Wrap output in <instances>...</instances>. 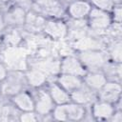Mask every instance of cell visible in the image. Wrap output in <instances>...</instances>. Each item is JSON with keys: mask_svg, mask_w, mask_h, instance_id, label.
Returning a JSON list of instances; mask_svg holds the SVG:
<instances>
[{"mask_svg": "<svg viewBox=\"0 0 122 122\" xmlns=\"http://www.w3.org/2000/svg\"><path fill=\"white\" fill-rule=\"evenodd\" d=\"M2 11L7 28H23L27 16V10L14 4H10L4 7Z\"/></svg>", "mask_w": 122, "mask_h": 122, "instance_id": "cell-8", "label": "cell"}, {"mask_svg": "<svg viewBox=\"0 0 122 122\" xmlns=\"http://www.w3.org/2000/svg\"><path fill=\"white\" fill-rule=\"evenodd\" d=\"M77 57L87 70L89 71H102L104 66L109 61L105 50H88L76 52Z\"/></svg>", "mask_w": 122, "mask_h": 122, "instance_id": "cell-4", "label": "cell"}, {"mask_svg": "<svg viewBox=\"0 0 122 122\" xmlns=\"http://www.w3.org/2000/svg\"><path fill=\"white\" fill-rule=\"evenodd\" d=\"M87 26L89 34L103 38L107 30L112 25V19L110 12L98 10L96 8H92L87 19Z\"/></svg>", "mask_w": 122, "mask_h": 122, "instance_id": "cell-3", "label": "cell"}, {"mask_svg": "<svg viewBox=\"0 0 122 122\" xmlns=\"http://www.w3.org/2000/svg\"><path fill=\"white\" fill-rule=\"evenodd\" d=\"M0 2L3 4V6H4V7H6V6H9V5L12 4V0H0Z\"/></svg>", "mask_w": 122, "mask_h": 122, "instance_id": "cell-28", "label": "cell"}, {"mask_svg": "<svg viewBox=\"0 0 122 122\" xmlns=\"http://www.w3.org/2000/svg\"><path fill=\"white\" fill-rule=\"evenodd\" d=\"M3 48H4V46H3V43H2V39H1V36H0V52L2 51Z\"/></svg>", "mask_w": 122, "mask_h": 122, "instance_id": "cell-29", "label": "cell"}, {"mask_svg": "<svg viewBox=\"0 0 122 122\" xmlns=\"http://www.w3.org/2000/svg\"><path fill=\"white\" fill-rule=\"evenodd\" d=\"M92 8L88 0H73L66 5V16L70 20H86Z\"/></svg>", "mask_w": 122, "mask_h": 122, "instance_id": "cell-12", "label": "cell"}, {"mask_svg": "<svg viewBox=\"0 0 122 122\" xmlns=\"http://www.w3.org/2000/svg\"><path fill=\"white\" fill-rule=\"evenodd\" d=\"M82 79L83 83L96 93L108 81L107 76L102 71H89L84 74Z\"/></svg>", "mask_w": 122, "mask_h": 122, "instance_id": "cell-17", "label": "cell"}, {"mask_svg": "<svg viewBox=\"0 0 122 122\" xmlns=\"http://www.w3.org/2000/svg\"><path fill=\"white\" fill-rule=\"evenodd\" d=\"M27 87L23 71H10L6 79L0 83V95L9 98Z\"/></svg>", "mask_w": 122, "mask_h": 122, "instance_id": "cell-5", "label": "cell"}, {"mask_svg": "<svg viewBox=\"0 0 122 122\" xmlns=\"http://www.w3.org/2000/svg\"><path fill=\"white\" fill-rule=\"evenodd\" d=\"M105 51L110 61L114 63H121L122 61V43L121 39L110 40L106 43Z\"/></svg>", "mask_w": 122, "mask_h": 122, "instance_id": "cell-20", "label": "cell"}, {"mask_svg": "<svg viewBox=\"0 0 122 122\" xmlns=\"http://www.w3.org/2000/svg\"><path fill=\"white\" fill-rule=\"evenodd\" d=\"M109 121H112V122H122V111H121V109H117L116 108Z\"/></svg>", "mask_w": 122, "mask_h": 122, "instance_id": "cell-25", "label": "cell"}, {"mask_svg": "<svg viewBox=\"0 0 122 122\" xmlns=\"http://www.w3.org/2000/svg\"><path fill=\"white\" fill-rule=\"evenodd\" d=\"M90 3L92 7L107 12H111L115 5L114 0H90Z\"/></svg>", "mask_w": 122, "mask_h": 122, "instance_id": "cell-21", "label": "cell"}, {"mask_svg": "<svg viewBox=\"0 0 122 122\" xmlns=\"http://www.w3.org/2000/svg\"><path fill=\"white\" fill-rule=\"evenodd\" d=\"M7 30V26L5 24L4 21V16H3V11L0 10V36L5 32V30Z\"/></svg>", "mask_w": 122, "mask_h": 122, "instance_id": "cell-27", "label": "cell"}, {"mask_svg": "<svg viewBox=\"0 0 122 122\" xmlns=\"http://www.w3.org/2000/svg\"><path fill=\"white\" fill-rule=\"evenodd\" d=\"M46 20L45 16L30 9L27 11L25 24L22 29L30 34H41Z\"/></svg>", "mask_w": 122, "mask_h": 122, "instance_id": "cell-14", "label": "cell"}, {"mask_svg": "<svg viewBox=\"0 0 122 122\" xmlns=\"http://www.w3.org/2000/svg\"><path fill=\"white\" fill-rule=\"evenodd\" d=\"M9 71H9V69L7 68V66L0 60V83L6 79V77L8 76Z\"/></svg>", "mask_w": 122, "mask_h": 122, "instance_id": "cell-26", "label": "cell"}, {"mask_svg": "<svg viewBox=\"0 0 122 122\" xmlns=\"http://www.w3.org/2000/svg\"><path fill=\"white\" fill-rule=\"evenodd\" d=\"M9 100L19 112L34 111V99L31 91L24 89L9 97Z\"/></svg>", "mask_w": 122, "mask_h": 122, "instance_id": "cell-13", "label": "cell"}, {"mask_svg": "<svg viewBox=\"0 0 122 122\" xmlns=\"http://www.w3.org/2000/svg\"><path fill=\"white\" fill-rule=\"evenodd\" d=\"M71 101L76 104L89 107L94 100L97 99V93L88 88L84 83L76 90L70 92Z\"/></svg>", "mask_w": 122, "mask_h": 122, "instance_id": "cell-16", "label": "cell"}, {"mask_svg": "<svg viewBox=\"0 0 122 122\" xmlns=\"http://www.w3.org/2000/svg\"><path fill=\"white\" fill-rule=\"evenodd\" d=\"M112 22L114 24H121L122 21V6L121 4H115L113 9L110 12Z\"/></svg>", "mask_w": 122, "mask_h": 122, "instance_id": "cell-23", "label": "cell"}, {"mask_svg": "<svg viewBox=\"0 0 122 122\" xmlns=\"http://www.w3.org/2000/svg\"><path fill=\"white\" fill-rule=\"evenodd\" d=\"M17 120L21 122H35L41 120V118L34 111H30V112H20Z\"/></svg>", "mask_w": 122, "mask_h": 122, "instance_id": "cell-22", "label": "cell"}, {"mask_svg": "<svg viewBox=\"0 0 122 122\" xmlns=\"http://www.w3.org/2000/svg\"><path fill=\"white\" fill-rule=\"evenodd\" d=\"M31 92L34 99V112L40 116V118L51 114L55 104L53 103L46 86L32 90Z\"/></svg>", "mask_w": 122, "mask_h": 122, "instance_id": "cell-7", "label": "cell"}, {"mask_svg": "<svg viewBox=\"0 0 122 122\" xmlns=\"http://www.w3.org/2000/svg\"><path fill=\"white\" fill-rule=\"evenodd\" d=\"M3 9H4V6H3V4L0 2V10H2Z\"/></svg>", "mask_w": 122, "mask_h": 122, "instance_id": "cell-32", "label": "cell"}, {"mask_svg": "<svg viewBox=\"0 0 122 122\" xmlns=\"http://www.w3.org/2000/svg\"><path fill=\"white\" fill-rule=\"evenodd\" d=\"M54 80L67 92H71L72 91L76 90L83 84V79L80 76L73 75V74H68V73H58Z\"/></svg>", "mask_w": 122, "mask_h": 122, "instance_id": "cell-19", "label": "cell"}, {"mask_svg": "<svg viewBox=\"0 0 122 122\" xmlns=\"http://www.w3.org/2000/svg\"><path fill=\"white\" fill-rule=\"evenodd\" d=\"M122 87L120 81L108 80L106 84L97 92V98L113 105H116L121 101Z\"/></svg>", "mask_w": 122, "mask_h": 122, "instance_id": "cell-10", "label": "cell"}, {"mask_svg": "<svg viewBox=\"0 0 122 122\" xmlns=\"http://www.w3.org/2000/svg\"><path fill=\"white\" fill-rule=\"evenodd\" d=\"M59 72L60 73H68L73 74L80 77H83L84 74L87 72V70L79 60L76 54L71 53L60 58V65H59Z\"/></svg>", "mask_w": 122, "mask_h": 122, "instance_id": "cell-9", "label": "cell"}, {"mask_svg": "<svg viewBox=\"0 0 122 122\" xmlns=\"http://www.w3.org/2000/svg\"><path fill=\"white\" fill-rule=\"evenodd\" d=\"M28 54L20 46L4 47L0 52V60L9 71H26L28 69Z\"/></svg>", "mask_w": 122, "mask_h": 122, "instance_id": "cell-1", "label": "cell"}, {"mask_svg": "<svg viewBox=\"0 0 122 122\" xmlns=\"http://www.w3.org/2000/svg\"><path fill=\"white\" fill-rule=\"evenodd\" d=\"M88 1H90V0H88Z\"/></svg>", "mask_w": 122, "mask_h": 122, "instance_id": "cell-33", "label": "cell"}, {"mask_svg": "<svg viewBox=\"0 0 122 122\" xmlns=\"http://www.w3.org/2000/svg\"><path fill=\"white\" fill-rule=\"evenodd\" d=\"M88 108L92 119L97 121H109L116 109L115 105L98 98L94 100Z\"/></svg>", "mask_w": 122, "mask_h": 122, "instance_id": "cell-11", "label": "cell"}, {"mask_svg": "<svg viewBox=\"0 0 122 122\" xmlns=\"http://www.w3.org/2000/svg\"><path fill=\"white\" fill-rule=\"evenodd\" d=\"M32 3H33V0H12V4L22 7L27 10L31 9Z\"/></svg>", "mask_w": 122, "mask_h": 122, "instance_id": "cell-24", "label": "cell"}, {"mask_svg": "<svg viewBox=\"0 0 122 122\" xmlns=\"http://www.w3.org/2000/svg\"><path fill=\"white\" fill-rule=\"evenodd\" d=\"M46 88L55 105H61V104H66L71 101V96L70 92H67L65 89H63L55 80L51 79L47 85Z\"/></svg>", "mask_w": 122, "mask_h": 122, "instance_id": "cell-18", "label": "cell"}, {"mask_svg": "<svg viewBox=\"0 0 122 122\" xmlns=\"http://www.w3.org/2000/svg\"><path fill=\"white\" fill-rule=\"evenodd\" d=\"M51 114L52 120L81 121L88 114V107L70 101L66 104L55 105Z\"/></svg>", "mask_w": 122, "mask_h": 122, "instance_id": "cell-2", "label": "cell"}, {"mask_svg": "<svg viewBox=\"0 0 122 122\" xmlns=\"http://www.w3.org/2000/svg\"><path fill=\"white\" fill-rule=\"evenodd\" d=\"M69 33L68 22L61 18H47L42 34L53 42L67 40Z\"/></svg>", "mask_w": 122, "mask_h": 122, "instance_id": "cell-6", "label": "cell"}, {"mask_svg": "<svg viewBox=\"0 0 122 122\" xmlns=\"http://www.w3.org/2000/svg\"><path fill=\"white\" fill-rule=\"evenodd\" d=\"M71 1H73V0H62V2H63L65 5H67V4H69V3H71Z\"/></svg>", "mask_w": 122, "mask_h": 122, "instance_id": "cell-30", "label": "cell"}, {"mask_svg": "<svg viewBox=\"0 0 122 122\" xmlns=\"http://www.w3.org/2000/svg\"><path fill=\"white\" fill-rule=\"evenodd\" d=\"M24 75L27 86L31 90L45 87L47 83L51 80L46 72L33 67H29L26 71H24Z\"/></svg>", "mask_w": 122, "mask_h": 122, "instance_id": "cell-15", "label": "cell"}, {"mask_svg": "<svg viewBox=\"0 0 122 122\" xmlns=\"http://www.w3.org/2000/svg\"><path fill=\"white\" fill-rule=\"evenodd\" d=\"M115 4H121V0H114Z\"/></svg>", "mask_w": 122, "mask_h": 122, "instance_id": "cell-31", "label": "cell"}]
</instances>
